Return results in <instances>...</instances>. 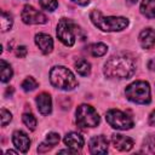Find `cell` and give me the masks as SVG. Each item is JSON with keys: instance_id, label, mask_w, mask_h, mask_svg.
Returning <instances> with one entry per match:
<instances>
[{"instance_id": "cell-20", "label": "cell", "mask_w": 155, "mask_h": 155, "mask_svg": "<svg viewBox=\"0 0 155 155\" xmlns=\"http://www.w3.org/2000/svg\"><path fill=\"white\" fill-rule=\"evenodd\" d=\"M75 70L78 71V74H80L81 76H87L91 71V64L86 61V59H78L74 64Z\"/></svg>"}, {"instance_id": "cell-1", "label": "cell", "mask_w": 155, "mask_h": 155, "mask_svg": "<svg viewBox=\"0 0 155 155\" xmlns=\"http://www.w3.org/2000/svg\"><path fill=\"white\" fill-rule=\"evenodd\" d=\"M136 71L132 58L125 54L110 57L104 64V74L110 79H128Z\"/></svg>"}, {"instance_id": "cell-9", "label": "cell", "mask_w": 155, "mask_h": 155, "mask_svg": "<svg viewBox=\"0 0 155 155\" xmlns=\"http://www.w3.org/2000/svg\"><path fill=\"white\" fill-rule=\"evenodd\" d=\"M111 143L114 148L119 151H128L134 145V140L132 138L126 137L124 134H119V133H114L111 136Z\"/></svg>"}, {"instance_id": "cell-21", "label": "cell", "mask_w": 155, "mask_h": 155, "mask_svg": "<svg viewBox=\"0 0 155 155\" xmlns=\"http://www.w3.org/2000/svg\"><path fill=\"white\" fill-rule=\"evenodd\" d=\"M13 24V19L12 16L5 11H1V30L2 31H7L12 28Z\"/></svg>"}, {"instance_id": "cell-16", "label": "cell", "mask_w": 155, "mask_h": 155, "mask_svg": "<svg viewBox=\"0 0 155 155\" xmlns=\"http://www.w3.org/2000/svg\"><path fill=\"white\" fill-rule=\"evenodd\" d=\"M59 139H61V137L58 133H54V132L48 133L46 136V139L38 147V151L39 153H46V151L51 150L56 144L59 143Z\"/></svg>"}, {"instance_id": "cell-19", "label": "cell", "mask_w": 155, "mask_h": 155, "mask_svg": "<svg viewBox=\"0 0 155 155\" xmlns=\"http://www.w3.org/2000/svg\"><path fill=\"white\" fill-rule=\"evenodd\" d=\"M108 51V46L103 42H97V44H92L88 47V52L93 56V57H102L107 53Z\"/></svg>"}, {"instance_id": "cell-30", "label": "cell", "mask_w": 155, "mask_h": 155, "mask_svg": "<svg viewBox=\"0 0 155 155\" xmlns=\"http://www.w3.org/2000/svg\"><path fill=\"white\" fill-rule=\"evenodd\" d=\"M6 154H17V151H15V150H7Z\"/></svg>"}, {"instance_id": "cell-8", "label": "cell", "mask_w": 155, "mask_h": 155, "mask_svg": "<svg viewBox=\"0 0 155 155\" xmlns=\"http://www.w3.org/2000/svg\"><path fill=\"white\" fill-rule=\"evenodd\" d=\"M21 17L25 24H44L47 22L46 16L30 5H25L23 7Z\"/></svg>"}, {"instance_id": "cell-27", "label": "cell", "mask_w": 155, "mask_h": 155, "mask_svg": "<svg viewBox=\"0 0 155 155\" xmlns=\"http://www.w3.org/2000/svg\"><path fill=\"white\" fill-rule=\"evenodd\" d=\"M149 125L155 127V110H153L151 114L149 115Z\"/></svg>"}, {"instance_id": "cell-24", "label": "cell", "mask_w": 155, "mask_h": 155, "mask_svg": "<svg viewBox=\"0 0 155 155\" xmlns=\"http://www.w3.org/2000/svg\"><path fill=\"white\" fill-rule=\"evenodd\" d=\"M39 2H40L42 8L47 10V11H51V12L54 11L57 8V6H58V1L57 0H39Z\"/></svg>"}, {"instance_id": "cell-12", "label": "cell", "mask_w": 155, "mask_h": 155, "mask_svg": "<svg viewBox=\"0 0 155 155\" xmlns=\"http://www.w3.org/2000/svg\"><path fill=\"white\" fill-rule=\"evenodd\" d=\"M35 44L44 54H47L53 50V40L45 33H39L35 35Z\"/></svg>"}, {"instance_id": "cell-10", "label": "cell", "mask_w": 155, "mask_h": 155, "mask_svg": "<svg viewBox=\"0 0 155 155\" xmlns=\"http://www.w3.org/2000/svg\"><path fill=\"white\" fill-rule=\"evenodd\" d=\"M12 143L13 145L21 151V153H27L30 147V139L27 133L23 131H15L12 134Z\"/></svg>"}, {"instance_id": "cell-15", "label": "cell", "mask_w": 155, "mask_h": 155, "mask_svg": "<svg viewBox=\"0 0 155 155\" xmlns=\"http://www.w3.org/2000/svg\"><path fill=\"white\" fill-rule=\"evenodd\" d=\"M138 40L143 48H151L155 45V30L151 28H147L142 30Z\"/></svg>"}, {"instance_id": "cell-7", "label": "cell", "mask_w": 155, "mask_h": 155, "mask_svg": "<svg viewBox=\"0 0 155 155\" xmlns=\"http://www.w3.org/2000/svg\"><path fill=\"white\" fill-rule=\"evenodd\" d=\"M105 119L107 122L115 130H121V131H126L133 127V120L130 115H127L126 113L117 110V109H110L107 111L105 114Z\"/></svg>"}, {"instance_id": "cell-11", "label": "cell", "mask_w": 155, "mask_h": 155, "mask_svg": "<svg viewBox=\"0 0 155 155\" xmlns=\"http://www.w3.org/2000/svg\"><path fill=\"white\" fill-rule=\"evenodd\" d=\"M91 154H105L108 151V140L104 136H94L90 140Z\"/></svg>"}, {"instance_id": "cell-23", "label": "cell", "mask_w": 155, "mask_h": 155, "mask_svg": "<svg viewBox=\"0 0 155 155\" xmlns=\"http://www.w3.org/2000/svg\"><path fill=\"white\" fill-rule=\"evenodd\" d=\"M21 87H22L25 92H30V91H33V90H35V88L38 87V81H36L34 78L29 76V78H27V79H24V80L22 81Z\"/></svg>"}, {"instance_id": "cell-22", "label": "cell", "mask_w": 155, "mask_h": 155, "mask_svg": "<svg viewBox=\"0 0 155 155\" xmlns=\"http://www.w3.org/2000/svg\"><path fill=\"white\" fill-rule=\"evenodd\" d=\"M22 120L24 122V125L30 130V131H34L35 127H36V117L31 114V113H24L22 115Z\"/></svg>"}, {"instance_id": "cell-6", "label": "cell", "mask_w": 155, "mask_h": 155, "mask_svg": "<svg viewBox=\"0 0 155 155\" xmlns=\"http://www.w3.org/2000/svg\"><path fill=\"white\" fill-rule=\"evenodd\" d=\"M101 119L96 109L88 104H81L76 109V124L80 127H96Z\"/></svg>"}, {"instance_id": "cell-26", "label": "cell", "mask_w": 155, "mask_h": 155, "mask_svg": "<svg viewBox=\"0 0 155 155\" xmlns=\"http://www.w3.org/2000/svg\"><path fill=\"white\" fill-rule=\"evenodd\" d=\"M27 52H28V50H27L25 46H18V47H16V56L19 57V58L25 57L27 56Z\"/></svg>"}, {"instance_id": "cell-3", "label": "cell", "mask_w": 155, "mask_h": 155, "mask_svg": "<svg viewBox=\"0 0 155 155\" xmlns=\"http://www.w3.org/2000/svg\"><path fill=\"white\" fill-rule=\"evenodd\" d=\"M50 81L52 86L59 90L70 91L78 86V80L75 79L74 74L63 65L53 67L50 71Z\"/></svg>"}, {"instance_id": "cell-14", "label": "cell", "mask_w": 155, "mask_h": 155, "mask_svg": "<svg viewBox=\"0 0 155 155\" xmlns=\"http://www.w3.org/2000/svg\"><path fill=\"white\" fill-rule=\"evenodd\" d=\"M84 143H85L84 137L81 134L76 133V132H69L64 137V144L68 148H70L71 150H74V151L80 150L84 147Z\"/></svg>"}, {"instance_id": "cell-31", "label": "cell", "mask_w": 155, "mask_h": 155, "mask_svg": "<svg viewBox=\"0 0 155 155\" xmlns=\"http://www.w3.org/2000/svg\"><path fill=\"white\" fill-rule=\"evenodd\" d=\"M128 1H130V2H137L138 0H128Z\"/></svg>"}, {"instance_id": "cell-28", "label": "cell", "mask_w": 155, "mask_h": 155, "mask_svg": "<svg viewBox=\"0 0 155 155\" xmlns=\"http://www.w3.org/2000/svg\"><path fill=\"white\" fill-rule=\"evenodd\" d=\"M148 67H149V69H151V70H154V71H155V58H151V59L149 61Z\"/></svg>"}, {"instance_id": "cell-13", "label": "cell", "mask_w": 155, "mask_h": 155, "mask_svg": "<svg viewBox=\"0 0 155 155\" xmlns=\"http://www.w3.org/2000/svg\"><path fill=\"white\" fill-rule=\"evenodd\" d=\"M36 105H38V110L42 114V115H48L52 110V99L51 96L46 92H42L40 94L36 96Z\"/></svg>"}, {"instance_id": "cell-25", "label": "cell", "mask_w": 155, "mask_h": 155, "mask_svg": "<svg viewBox=\"0 0 155 155\" xmlns=\"http://www.w3.org/2000/svg\"><path fill=\"white\" fill-rule=\"evenodd\" d=\"M12 120V114L10 111H7L6 109H1V125L2 126H6L10 121Z\"/></svg>"}, {"instance_id": "cell-2", "label": "cell", "mask_w": 155, "mask_h": 155, "mask_svg": "<svg viewBox=\"0 0 155 155\" xmlns=\"http://www.w3.org/2000/svg\"><path fill=\"white\" fill-rule=\"evenodd\" d=\"M91 22L103 31H120L128 25V19L126 17L116 16H103L101 11L93 10L90 13Z\"/></svg>"}, {"instance_id": "cell-5", "label": "cell", "mask_w": 155, "mask_h": 155, "mask_svg": "<svg viewBox=\"0 0 155 155\" xmlns=\"http://www.w3.org/2000/svg\"><path fill=\"white\" fill-rule=\"evenodd\" d=\"M57 38L65 46L71 47L75 44L76 34L79 33V27L68 18H62L57 24Z\"/></svg>"}, {"instance_id": "cell-4", "label": "cell", "mask_w": 155, "mask_h": 155, "mask_svg": "<svg viewBox=\"0 0 155 155\" xmlns=\"http://www.w3.org/2000/svg\"><path fill=\"white\" fill-rule=\"evenodd\" d=\"M125 94L128 101L137 104H149L151 101L150 86L147 81L142 80H137L130 84L125 90Z\"/></svg>"}, {"instance_id": "cell-18", "label": "cell", "mask_w": 155, "mask_h": 155, "mask_svg": "<svg viewBox=\"0 0 155 155\" xmlns=\"http://www.w3.org/2000/svg\"><path fill=\"white\" fill-rule=\"evenodd\" d=\"M0 75H1V81L2 82L10 81V79L13 75V71H12L11 65L6 61H4V59L0 61Z\"/></svg>"}, {"instance_id": "cell-17", "label": "cell", "mask_w": 155, "mask_h": 155, "mask_svg": "<svg viewBox=\"0 0 155 155\" xmlns=\"http://www.w3.org/2000/svg\"><path fill=\"white\" fill-rule=\"evenodd\" d=\"M142 15L149 19L155 18V0H143L139 7Z\"/></svg>"}, {"instance_id": "cell-29", "label": "cell", "mask_w": 155, "mask_h": 155, "mask_svg": "<svg viewBox=\"0 0 155 155\" xmlns=\"http://www.w3.org/2000/svg\"><path fill=\"white\" fill-rule=\"evenodd\" d=\"M73 1L76 2L78 5H81V6H85V5H87L90 2V0H73Z\"/></svg>"}]
</instances>
